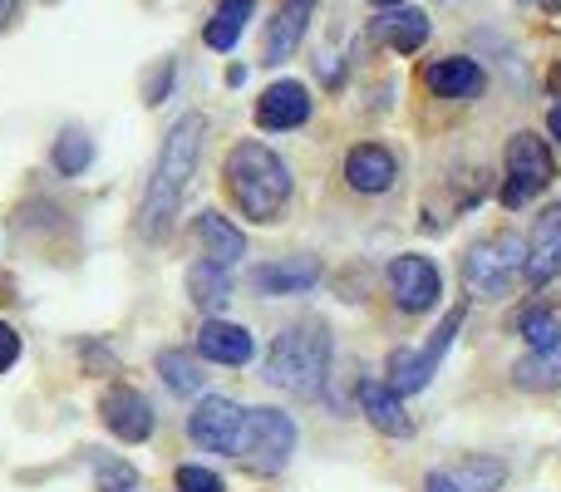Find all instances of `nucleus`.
<instances>
[{"instance_id":"1","label":"nucleus","mask_w":561,"mask_h":492,"mask_svg":"<svg viewBox=\"0 0 561 492\" xmlns=\"http://www.w3.org/2000/svg\"><path fill=\"white\" fill-rule=\"evenodd\" d=\"M203 138H207V118L203 114H187V118H178V124L168 128L163 153H158L153 178H148L144 213H138V227H144L148 242H158V237L173 227L187 183H193V168H197V153H203Z\"/></svg>"},{"instance_id":"2","label":"nucleus","mask_w":561,"mask_h":492,"mask_svg":"<svg viewBox=\"0 0 561 492\" xmlns=\"http://www.w3.org/2000/svg\"><path fill=\"white\" fill-rule=\"evenodd\" d=\"M222 178H227L232 203L242 207V217H252V222H276L280 207H286V197H290L286 163H280L266 144H252V138L227 153Z\"/></svg>"},{"instance_id":"3","label":"nucleus","mask_w":561,"mask_h":492,"mask_svg":"<svg viewBox=\"0 0 561 492\" xmlns=\"http://www.w3.org/2000/svg\"><path fill=\"white\" fill-rule=\"evenodd\" d=\"M325 369H330V330L320 320L286 325L276 335V345L266 350V385L286 389V394L316 399L320 385H325Z\"/></svg>"},{"instance_id":"4","label":"nucleus","mask_w":561,"mask_h":492,"mask_svg":"<svg viewBox=\"0 0 561 492\" xmlns=\"http://www.w3.org/2000/svg\"><path fill=\"white\" fill-rule=\"evenodd\" d=\"M517 271H527V247L517 242L513 232L478 237L463 256V281L473 296H507Z\"/></svg>"},{"instance_id":"5","label":"nucleus","mask_w":561,"mask_h":492,"mask_svg":"<svg viewBox=\"0 0 561 492\" xmlns=\"http://www.w3.org/2000/svg\"><path fill=\"white\" fill-rule=\"evenodd\" d=\"M242 464L252 473H280L296 454V424L280 409H247V428H242Z\"/></svg>"},{"instance_id":"6","label":"nucleus","mask_w":561,"mask_h":492,"mask_svg":"<svg viewBox=\"0 0 561 492\" xmlns=\"http://www.w3.org/2000/svg\"><path fill=\"white\" fill-rule=\"evenodd\" d=\"M557 178L552 153L542 148L537 134H517L507 144V178H503V207H527L547 183Z\"/></svg>"},{"instance_id":"7","label":"nucleus","mask_w":561,"mask_h":492,"mask_svg":"<svg viewBox=\"0 0 561 492\" xmlns=\"http://www.w3.org/2000/svg\"><path fill=\"white\" fill-rule=\"evenodd\" d=\"M242 428H247V409L232 404V399L213 394L187 414V438L207 454H237L242 448Z\"/></svg>"},{"instance_id":"8","label":"nucleus","mask_w":561,"mask_h":492,"mask_svg":"<svg viewBox=\"0 0 561 492\" xmlns=\"http://www.w3.org/2000/svg\"><path fill=\"white\" fill-rule=\"evenodd\" d=\"M99 419L124 444H148L153 438V404L134 385H108L104 399H99Z\"/></svg>"},{"instance_id":"9","label":"nucleus","mask_w":561,"mask_h":492,"mask_svg":"<svg viewBox=\"0 0 561 492\" xmlns=\"http://www.w3.org/2000/svg\"><path fill=\"white\" fill-rule=\"evenodd\" d=\"M507 483V464L488 454H463L458 464H444L424 478V492H497Z\"/></svg>"},{"instance_id":"10","label":"nucleus","mask_w":561,"mask_h":492,"mask_svg":"<svg viewBox=\"0 0 561 492\" xmlns=\"http://www.w3.org/2000/svg\"><path fill=\"white\" fill-rule=\"evenodd\" d=\"M389 290H394L399 310L419 316V310L438 306V266L428 256H394L389 261Z\"/></svg>"},{"instance_id":"11","label":"nucleus","mask_w":561,"mask_h":492,"mask_svg":"<svg viewBox=\"0 0 561 492\" xmlns=\"http://www.w3.org/2000/svg\"><path fill=\"white\" fill-rule=\"evenodd\" d=\"M561 276V203H552L533 227V242H527V281L547 286Z\"/></svg>"},{"instance_id":"12","label":"nucleus","mask_w":561,"mask_h":492,"mask_svg":"<svg viewBox=\"0 0 561 492\" xmlns=\"http://www.w3.org/2000/svg\"><path fill=\"white\" fill-rule=\"evenodd\" d=\"M316 281H320L316 256H280V261H266V266L252 271V286L262 290V296H306Z\"/></svg>"},{"instance_id":"13","label":"nucleus","mask_w":561,"mask_h":492,"mask_svg":"<svg viewBox=\"0 0 561 492\" xmlns=\"http://www.w3.org/2000/svg\"><path fill=\"white\" fill-rule=\"evenodd\" d=\"M345 178L355 193L375 197V193H389V187H394L399 163L385 144H359V148H350V158H345Z\"/></svg>"},{"instance_id":"14","label":"nucleus","mask_w":561,"mask_h":492,"mask_svg":"<svg viewBox=\"0 0 561 492\" xmlns=\"http://www.w3.org/2000/svg\"><path fill=\"white\" fill-rule=\"evenodd\" d=\"M310 118V94L306 84H296V79H280V84H272L262 99H256V124L262 128H300Z\"/></svg>"},{"instance_id":"15","label":"nucleus","mask_w":561,"mask_h":492,"mask_svg":"<svg viewBox=\"0 0 561 492\" xmlns=\"http://www.w3.org/2000/svg\"><path fill=\"white\" fill-rule=\"evenodd\" d=\"M197 355L213 359V365H252L256 345L252 335H247L242 325H232V320H207L203 330H197Z\"/></svg>"},{"instance_id":"16","label":"nucleus","mask_w":561,"mask_h":492,"mask_svg":"<svg viewBox=\"0 0 561 492\" xmlns=\"http://www.w3.org/2000/svg\"><path fill=\"white\" fill-rule=\"evenodd\" d=\"M424 84L434 89L438 99H478L488 89V75L463 55H448V59H434L424 69Z\"/></svg>"},{"instance_id":"17","label":"nucleus","mask_w":561,"mask_h":492,"mask_svg":"<svg viewBox=\"0 0 561 492\" xmlns=\"http://www.w3.org/2000/svg\"><path fill=\"white\" fill-rule=\"evenodd\" d=\"M359 409L369 414V424H375L379 434H389V438H409V434H414V419L404 414V404H399V394L389 385L365 379V385H359Z\"/></svg>"},{"instance_id":"18","label":"nucleus","mask_w":561,"mask_h":492,"mask_svg":"<svg viewBox=\"0 0 561 492\" xmlns=\"http://www.w3.org/2000/svg\"><path fill=\"white\" fill-rule=\"evenodd\" d=\"M197 242H203L207 261H217V266H237V261L247 256V237L237 232L222 213H203V217H197Z\"/></svg>"},{"instance_id":"19","label":"nucleus","mask_w":561,"mask_h":492,"mask_svg":"<svg viewBox=\"0 0 561 492\" xmlns=\"http://www.w3.org/2000/svg\"><path fill=\"white\" fill-rule=\"evenodd\" d=\"M375 39H385V45L399 49V55H414V49H424V39H428V15L424 10H389V15L375 20Z\"/></svg>"},{"instance_id":"20","label":"nucleus","mask_w":561,"mask_h":492,"mask_svg":"<svg viewBox=\"0 0 561 492\" xmlns=\"http://www.w3.org/2000/svg\"><path fill=\"white\" fill-rule=\"evenodd\" d=\"M187 296H193L197 310H222L227 300H232V266H217V261H197L193 271H187Z\"/></svg>"},{"instance_id":"21","label":"nucleus","mask_w":561,"mask_h":492,"mask_svg":"<svg viewBox=\"0 0 561 492\" xmlns=\"http://www.w3.org/2000/svg\"><path fill=\"white\" fill-rule=\"evenodd\" d=\"M306 5H280V15L266 25V45H262V59L266 65H286L296 55V45L306 39Z\"/></svg>"},{"instance_id":"22","label":"nucleus","mask_w":561,"mask_h":492,"mask_svg":"<svg viewBox=\"0 0 561 492\" xmlns=\"http://www.w3.org/2000/svg\"><path fill=\"white\" fill-rule=\"evenodd\" d=\"M252 10H256V0H217V10H213V20H207V30H203V39L213 49H232L237 39H242V30H247V20H252Z\"/></svg>"},{"instance_id":"23","label":"nucleus","mask_w":561,"mask_h":492,"mask_svg":"<svg viewBox=\"0 0 561 492\" xmlns=\"http://www.w3.org/2000/svg\"><path fill=\"white\" fill-rule=\"evenodd\" d=\"M513 379H517V389H561V340L552 350H542V355L527 350V355L517 359Z\"/></svg>"},{"instance_id":"24","label":"nucleus","mask_w":561,"mask_h":492,"mask_svg":"<svg viewBox=\"0 0 561 492\" xmlns=\"http://www.w3.org/2000/svg\"><path fill=\"white\" fill-rule=\"evenodd\" d=\"M158 375H163V385L173 389V394H197L203 389V365H197L187 350H158Z\"/></svg>"},{"instance_id":"25","label":"nucleus","mask_w":561,"mask_h":492,"mask_svg":"<svg viewBox=\"0 0 561 492\" xmlns=\"http://www.w3.org/2000/svg\"><path fill=\"white\" fill-rule=\"evenodd\" d=\"M89 163H94V138H89L84 128H65V134L55 138V173L79 178Z\"/></svg>"},{"instance_id":"26","label":"nucleus","mask_w":561,"mask_h":492,"mask_svg":"<svg viewBox=\"0 0 561 492\" xmlns=\"http://www.w3.org/2000/svg\"><path fill=\"white\" fill-rule=\"evenodd\" d=\"M94 492H138V473H134V464H124V458H114V454H104V448H94Z\"/></svg>"},{"instance_id":"27","label":"nucleus","mask_w":561,"mask_h":492,"mask_svg":"<svg viewBox=\"0 0 561 492\" xmlns=\"http://www.w3.org/2000/svg\"><path fill=\"white\" fill-rule=\"evenodd\" d=\"M523 340H527V350H533V355L552 350L561 340V316H557V310H547V306L523 310Z\"/></svg>"},{"instance_id":"28","label":"nucleus","mask_w":561,"mask_h":492,"mask_svg":"<svg viewBox=\"0 0 561 492\" xmlns=\"http://www.w3.org/2000/svg\"><path fill=\"white\" fill-rule=\"evenodd\" d=\"M178 492H227V488H222V478L207 473V468L183 464V468H178Z\"/></svg>"},{"instance_id":"29","label":"nucleus","mask_w":561,"mask_h":492,"mask_svg":"<svg viewBox=\"0 0 561 492\" xmlns=\"http://www.w3.org/2000/svg\"><path fill=\"white\" fill-rule=\"evenodd\" d=\"M15 359H20V335L5 325V320H0V375H5Z\"/></svg>"},{"instance_id":"30","label":"nucleus","mask_w":561,"mask_h":492,"mask_svg":"<svg viewBox=\"0 0 561 492\" xmlns=\"http://www.w3.org/2000/svg\"><path fill=\"white\" fill-rule=\"evenodd\" d=\"M173 59H163V65H158V75H153V84H148V104H163V94H168V84H173Z\"/></svg>"},{"instance_id":"31","label":"nucleus","mask_w":561,"mask_h":492,"mask_svg":"<svg viewBox=\"0 0 561 492\" xmlns=\"http://www.w3.org/2000/svg\"><path fill=\"white\" fill-rule=\"evenodd\" d=\"M15 5H20V0H0V30L10 25V15H15Z\"/></svg>"},{"instance_id":"32","label":"nucleus","mask_w":561,"mask_h":492,"mask_svg":"<svg viewBox=\"0 0 561 492\" xmlns=\"http://www.w3.org/2000/svg\"><path fill=\"white\" fill-rule=\"evenodd\" d=\"M523 5H537V10H547V15H557L561 0H523Z\"/></svg>"},{"instance_id":"33","label":"nucleus","mask_w":561,"mask_h":492,"mask_svg":"<svg viewBox=\"0 0 561 492\" xmlns=\"http://www.w3.org/2000/svg\"><path fill=\"white\" fill-rule=\"evenodd\" d=\"M547 124H552V134H557V144H561V104L552 108V118H547Z\"/></svg>"},{"instance_id":"34","label":"nucleus","mask_w":561,"mask_h":492,"mask_svg":"<svg viewBox=\"0 0 561 492\" xmlns=\"http://www.w3.org/2000/svg\"><path fill=\"white\" fill-rule=\"evenodd\" d=\"M286 5H306V10H310V5H316V0H286Z\"/></svg>"},{"instance_id":"35","label":"nucleus","mask_w":561,"mask_h":492,"mask_svg":"<svg viewBox=\"0 0 561 492\" xmlns=\"http://www.w3.org/2000/svg\"><path fill=\"white\" fill-rule=\"evenodd\" d=\"M369 5H399V0H369Z\"/></svg>"},{"instance_id":"36","label":"nucleus","mask_w":561,"mask_h":492,"mask_svg":"<svg viewBox=\"0 0 561 492\" xmlns=\"http://www.w3.org/2000/svg\"><path fill=\"white\" fill-rule=\"evenodd\" d=\"M552 84H557V89H561V69H557V75H552Z\"/></svg>"}]
</instances>
